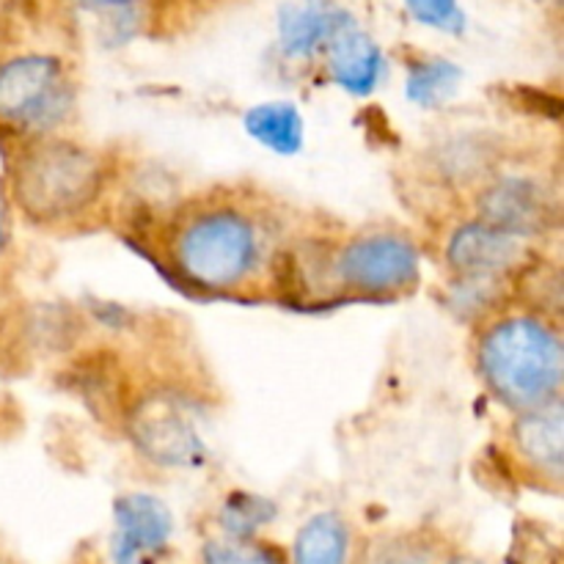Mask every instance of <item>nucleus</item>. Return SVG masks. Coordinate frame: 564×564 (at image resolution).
<instances>
[{
  "label": "nucleus",
  "instance_id": "9b49d317",
  "mask_svg": "<svg viewBox=\"0 0 564 564\" xmlns=\"http://www.w3.org/2000/svg\"><path fill=\"white\" fill-rule=\"evenodd\" d=\"M350 25L352 17L330 0H286L279 9V44L286 58H312Z\"/></svg>",
  "mask_w": 564,
  "mask_h": 564
},
{
  "label": "nucleus",
  "instance_id": "1a4fd4ad",
  "mask_svg": "<svg viewBox=\"0 0 564 564\" xmlns=\"http://www.w3.org/2000/svg\"><path fill=\"white\" fill-rule=\"evenodd\" d=\"M174 538V516L152 494H124L113 505V564H160Z\"/></svg>",
  "mask_w": 564,
  "mask_h": 564
},
{
  "label": "nucleus",
  "instance_id": "7ed1b4c3",
  "mask_svg": "<svg viewBox=\"0 0 564 564\" xmlns=\"http://www.w3.org/2000/svg\"><path fill=\"white\" fill-rule=\"evenodd\" d=\"M268 229L248 204L209 198L185 209L169 229V259L185 284L229 295L268 264Z\"/></svg>",
  "mask_w": 564,
  "mask_h": 564
},
{
  "label": "nucleus",
  "instance_id": "a211bd4d",
  "mask_svg": "<svg viewBox=\"0 0 564 564\" xmlns=\"http://www.w3.org/2000/svg\"><path fill=\"white\" fill-rule=\"evenodd\" d=\"M510 281H496V279H460L452 275L449 290H446V306L457 314V317L488 319L490 314L499 312V303L505 297V290Z\"/></svg>",
  "mask_w": 564,
  "mask_h": 564
},
{
  "label": "nucleus",
  "instance_id": "39448f33",
  "mask_svg": "<svg viewBox=\"0 0 564 564\" xmlns=\"http://www.w3.org/2000/svg\"><path fill=\"white\" fill-rule=\"evenodd\" d=\"M422 281V251L402 231H367L336 242L334 284L339 295L400 297Z\"/></svg>",
  "mask_w": 564,
  "mask_h": 564
},
{
  "label": "nucleus",
  "instance_id": "4be33fe9",
  "mask_svg": "<svg viewBox=\"0 0 564 564\" xmlns=\"http://www.w3.org/2000/svg\"><path fill=\"white\" fill-rule=\"evenodd\" d=\"M14 204H11L9 187H6V180L0 176V253L9 248L11 242V226H14Z\"/></svg>",
  "mask_w": 564,
  "mask_h": 564
},
{
  "label": "nucleus",
  "instance_id": "6ab92c4d",
  "mask_svg": "<svg viewBox=\"0 0 564 564\" xmlns=\"http://www.w3.org/2000/svg\"><path fill=\"white\" fill-rule=\"evenodd\" d=\"M202 564H286L281 549L262 538H213L204 543Z\"/></svg>",
  "mask_w": 564,
  "mask_h": 564
},
{
  "label": "nucleus",
  "instance_id": "9d476101",
  "mask_svg": "<svg viewBox=\"0 0 564 564\" xmlns=\"http://www.w3.org/2000/svg\"><path fill=\"white\" fill-rule=\"evenodd\" d=\"M507 452L527 477L560 488L564 477V405L562 400L512 413Z\"/></svg>",
  "mask_w": 564,
  "mask_h": 564
},
{
  "label": "nucleus",
  "instance_id": "f8f14e48",
  "mask_svg": "<svg viewBox=\"0 0 564 564\" xmlns=\"http://www.w3.org/2000/svg\"><path fill=\"white\" fill-rule=\"evenodd\" d=\"M325 58L330 80L352 97H369L386 75L383 50L369 33L356 28V22L336 33L334 42L325 47Z\"/></svg>",
  "mask_w": 564,
  "mask_h": 564
},
{
  "label": "nucleus",
  "instance_id": "2eb2a0df",
  "mask_svg": "<svg viewBox=\"0 0 564 564\" xmlns=\"http://www.w3.org/2000/svg\"><path fill=\"white\" fill-rule=\"evenodd\" d=\"M248 135L264 149L281 158H292L303 149L306 141V121L303 113L292 102H259L248 108L246 119H242Z\"/></svg>",
  "mask_w": 564,
  "mask_h": 564
},
{
  "label": "nucleus",
  "instance_id": "f03ea898",
  "mask_svg": "<svg viewBox=\"0 0 564 564\" xmlns=\"http://www.w3.org/2000/svg\"><path fill=\"white\" fill-rule=\"evenodd\" d=\"M477 328V375L501 405L521 413L562 400L564 339L560 319L512 306L499 308Z\"/></svg>",
  "mask_w": 564,
  "mask_h": 564
},
{
  "label": "nucleus",
  "instance_id": "5701e85b",
  "mask_svg": "<svg viewBox=\"0 0 564 564\" xmlns=\"http://www.w3.org/2000/svg\"><path fill=\"white\" fill-rule=\"evenodd\" d=\"M80 6H86V9H105V11H124L130 9L135 0H77Z\"/></svg>",
  "mask_w": 564,
  "mask_h": 564
},
{
  "label": "nucleus",
  "instance_id": "aec40b11",
  "mask_svg": "<svg viewBox=\"0 0 564 564\" xmlns=\"http://www.w3.org/2000/svg\"><path fill=\"white\" fill-rule=\"evenodd\" d=\"M369 564H435V543L422 532L394 534L375 545Z\"/></svg>",
  "mask_w": 564,
  "mask_h": 564
},
{
  "label": "nucleus",
  "instance_id": "f257e3e1",
  "mask_svg": "<svg viewBox=\"0 0 564 564\" xmlns=\"http://www.w3.org/2000/svg\"><path fill=\"white\" fill-rule=\"evenodd\" d=\"M3 180L11 204L31 224L58 229L97 213L110 191L113 165L102 149L55 132L17 141Z\"/></svg>",
  "mask_w": 564,
  "mask_h": 564
},
{
  "label": "nucleus",
  "instance_id": "ddd939ff",
  "mask_svg": "<svg viewBox=\"0 0 564 564\" xmlns=\"http://www.w3.org/2000/svg\"><path fill=\"white\" fill-rule=\"evenodd\" d=\"M433 171L438 182H446L457 191L468 187L474 193L501 171L499 143L490 141L488 135H474V132L446 138L435 147Z\"/></svg>",
  "mask_w": 564,
  "mask_h": 564
},
{
  "label": "nucleus",
  "instance_id": "0eeeda50",
  "mask_svg": "<svg viewBox=\"0 0 564 564\" xmlns=\"http://www.w3.org/2000/svg\"><path fill=\"white\" fill-rule=\"evenodd\" d=\"M471 196L474 218L521 240H543L560 224V196L543 176L499 171Z\"/></svg>",
  "mask_w": 564,
  "mask_h": 564
},
{
  "label": "nucleus",
  "instance_id": "6e6552de",
  "mask_svg": "<svg viewBox=\"0 0 564 564\" xmlns=\"http://www.w3.org/2000/svg\"><path fill=\"white\" fill-rule=\"evenodd\" d=\"M538 259L534 242L499 231L479 218L452 226L444 242V262L460 279L512 281Z\"/></svg>",
  "mask_w": 564,
  "mask_h": 564
},
{
  "label": "nucleus",
  "instance_id": "f3484780",
  "mask_svg": "<svg viewBox=\"0 0 564 564\" xmlns=\"http://www.w3.org/2000/svg\"><path fill=\"white\" fill-rule=\"evenodd\" d=\"M275 516H279V507L270 499L235 490V494L226 496L218 510L220 534L224 538H259V532L268 523H273Z\"/></svg>",
  "mask_w": 564,
  "mask_h": 564
},
{
  "label": "nucleus",
  "instance_id": "20e7f679",
  "mask_svg": "<svg viewBox=\"0 0 564 564\" xmlns=\"http://www.w3.org/2000/svg\"><path fill=\"white\" fill-rule=\"evenodd\" d=\"M75 110V86L55 55L28 53L0 64V130L17 141L55 135Z\"/></svg>",
  "mask_w": 564,
  "mask_h": 564
},
{
  "label": "nucleus",
  "instance_id": "423d86ee",
  "mask_svg": "<svg viewBox=\"0 0 564 564\" xmlns=\"http://www.w3.org/2000/svg\"><path fill=\"white\" fill-rule=\"evenodd\" d=\"M124 433L138 455L158 468H193L207 457L191 397L149 389L124 408Z\"/></svg>",
  "mask_w": 564,
  "mask_h": 564
},
{
  "label": "nucleus",
  "instance_id": "4468645a",
  "mask_svg": "<svg viewBox=\"0 0 564 564\" xmlns=\"http://www.w3.org/2000/svg\"><path fill=\"white\" fill-rule=\"evenodd\" d=\"M352 527L341 512L325 510L308 518L295 534L290 564H350Z\"/></svg>",
  "mask_w": 564,
  "mask_h": 564
},
{
  "label": "nucleus",
  "instance_id": "b1692460",
  "mask_svg": "<svg viewBox=\"0 0 564 564\" xmlns=\"http://www.w3.org/2000/svg\"><path fill=\"white\" fill-rule=\"evenodd\" d=\"M444 564H485V562L474 560V556H455V560H446Z\"/></svg>",
  "mask_w": 564,
  "mask_h": 564
},
{
  "label": "nucleus",
  "instance_id": "412c9836",
  "mask_svg": "<svg viewBox=\"0 0 564 564\" xmlns=\"http://www.w3.org/2000/svg\"><path fill=\"white\" fill-rule=\"evenodd\" d=\"M408 11L416 17L419 22L430 28H438L446 33H460L466 25L460 3L457 0H405Z\"/></svg>",
  "mask_w": 564,
  "mask_h": 564
},
{
  "label": "nucleus",
  "instance_id": "dca6fc26",
  "mask_svg": "<svg viewBox=\"0 0 564 564\" xmlns=\"http://www.w3.org/2000/svg\"><path fill=\"white\" fill-rule=\"evenodd\" d=\"M463 80L460 66H455L446 58H427L419 61L408 69L405 80V97L408 102L419 105V108H438L444 105L452 94L457 91Z\"/></svg>",
  "mask_w": 564,
  "mask_h": 564
}]
</instances>
